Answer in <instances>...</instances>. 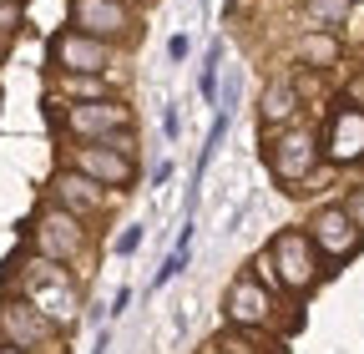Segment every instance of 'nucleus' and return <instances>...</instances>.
<instances>
[{
  "label": "nucleus",
  "instance_id": "393cba45",
  "mask_svg": "<svg viewBox=\"0 0 364 354\" xmlns=\"http://www.w3.org/2000/svg\"><path fill=\"white\" fill-rule=\"evenodd\" d=\"M344 213H349V218H354V223L364 228V188H354V193L344 198Z\"/></svg>",
  "mask_w": 364,
  "mask_h": 354
},
{
  "label": "nucleus",
  "instance_id": "bb28decb",
  "mask_svg": "<svg viewBox=\"0 0 364 354\" xmlns=\"http://www.w3.org/2000/svg\"><path fill=\"white\" fill-rule=\"evenodd\" d=\"M162 183H172V157L157 162V172H152V188H162Z\"/></svg>",
  "mask_w": 364,
  "mask_h": 354
},
{
  "label": "nucleus",
  "instance_id": "dca6fc26",
  "mask_svg": "<svg viewBox=\"0 0 364 354\" xmlns=\"http://www.w3.org/2000/svg\"><path fill=\"white\" fill-rule=\"evenodd\" d=\"M349 11H354V0H304V21H309L314 31H334V26H344Z\"/></svg>",
  "mask_w": 364,
  "mask_h": 354
},
{
  "label": "nucleus",
  "instance_id": "423d86ee",
  "mask_svg": "<svg viewBox=\"0 0 364 354\" xmlns=\"http://www.w3.org/2000/svg\"><path fill=\"white\" fill-rule=\"evenodd\" d=\"M268 258H273V269H279L284 294H309L324 279V258H318V248L309 243L304 228H279L268 238Z\"/></svg>",
  "mask_w": 364,
  "mask_h": 354
},
{
  "label": "nucleus",
  "instance_id": "4be33fe9",
  "mask_svg": "<svg viewBox=\"0 0 364 354\" xmlns=\"http://www.w3.org/2000/svg\"><path fill=\"white\" fill-rule=\"evenodd\" d=\"M142 238H147V228H142V223H127V228L117 233V243H112V248H117V258H132L136 248H142Z\"/></svg>",
  "mask_w": 364,
  "mask_h": 354
},
{
  "label": "nucleus",
  "instance_id": "f8f14e48",
  "mask_svg": "<svg viewBox=\"0 0 364 354\" xmlns=\"http://www.w3.org/2000/svg\"><path fill=\"white\" fill-rule=\"evenodd\" d=\"M318 152H324L334 167H354L364 157V107L339 102L324 122V137H318Z\"/></svg>",
  "mask_w": 364,
  "mask_h": 354
},
{
  "label": "nucleus",
  "instance_id": "4468645a",
  "mask_svg": "<svg viewBox=\"0 0 364 354\" xmlns=\"http://www.w3.org/2000/svg\"><path fill=\"white\" fill-rule=\"evenodd\" d=\"M117 97L112 76H91V71H51V86H46V102H102Z\"/></svg>",
  "mask_w": 364,
  "mask_h": 354
},
{
  "label": "nucleus",
  "instance_id": "7c9ffc66",
  "mask_svg": "<svg viewBox=\"0 0 364 354\" xmlns=\"http://www.w3.org/2000/svg\"><path fill=\"white\" fill-rule=\"evenodd\" d=\"M21 6H26V0H21Z\"/></svg>",
  "mask_w": 364,
  "mask_h": 354
},
{
  "label": "nucleus",
  "instance_id": "9b49d317",
  "mask_svg": "<svg viewBox=\"0 0 364 354\" xmlns=\"http://www.w3.org/2000/svg\"><path fill=\"white\" fill-rule=\"evenodd\" d=\"M117 66V46H107V41L86 36L76 26L56 31L51 36V71H91V76H107Z\"/></svg>",
  "mask_w": 364,
  "mask_h": 354
},
{
  "label": "nucleus",
  "instance_id": "a878e982",
  "mask_svg": "<svg viewBox=\"0 0 364 354\" xmlns=\"http://www.w3.org/2000/svg\"><path fill=\"white\" fill-rule=\"evenodd\" d=\"M167 56H172V61L188 56V36H172V41H167Z\"/></svg>",
  "mask_w": 364,
  "mask_h": 354
},
{
  "label": "nucleus",
  "instance_id": "f03ea898",
  "mask_svg": "<svg viewBox=\"0 0 364 354\" xmlns=\"http://www.w3.org/2000/svg\"><path fill=\"white\" fill-rule=\"evenodd\" d=\"M26 248L41 253V258H51V263L76 269V263H86V253H91V228L81 223V218H71L66 208L41 203L26 218Z\"/></svg>",
  "mask_w": 364,
  "mask_h": 354
},
{
  "label": "nucleus",
  "instance_id": "f3484780",
  "mask_svg": "<svg viewBox=\"0 0 364 354\" xmlns=\"http://www.w3.org/2000/svg\"><path fill=\"white\" fill-rule=\"evenodd\" d=\"M218 71H223V41H208V56H203V71H198V97L213 112H218Z\"/></svg>",
  "mask_w": 364,
  "mask_h": 354
},
{
  "label": "nucleus",
  "instance_id": "20e7f679",
  "mask_svg": "<svg viewBox=\"0 0 364 354\" xmlns=\"http://www.w3.org/2000/svg\"><path fill=\"white\" fill-rule=\"evenodd\" d=\"M318 137L309 127H273V132H263V162H268V172H273V183H284V188H299V183H309L314 177V167H318Z\"/></svg>",
  "mask_w": 364,
  "mask_h": 354
},
{
  "label": "nucleus",
  "instance_id": "5701e85b",
  "mask_svg": "<svg viewBox=\"0 0 364 354\" xmlns=\"http://www.w3.org/2000/svg\"><path fill=\"white\" fill-rule=\"evenodd\" d=\"M162 137H167V147L182 137V112H177V102H167V107H162Z\"/></svg>",
  "mask_w": 364,
  "mask_h": 354
},
{
  "label": "nucleus",
  "instance_id": "c85d7f7f",
  "mask_svg": "<svg viewBox=\"0 0 364 354\" xmlns=\"http://www.w3.org/2000/svg\"><path fill=\"white\" fill-rule=\"evenodd\" d=\"M6 56H11V41H0V66H6Z\"/></svg>",
  "mask_w": 364,
  "mask_h": 354
},
{
  "label": "nucleus",
  "instance_id": "b1692460",
  "mask_svg": "<svg viewBox=\"0 0 364 354\" xmlns=\"http://www.w3.org/2000/svg\"><path fill=\"white\" fill-rule=\"evenodd\" d=\"M132 299H136V294H132V289L122 284V289L112 294V309H107V314H112V319H122V314H127V309H132Z\"/></svg>",
  "mask_w": 364,
  "mask_h": 354
},
{
  "label": "nucleus",
  "instance_id": "2eb2a0df",
  "mask_svg": "<svg viewBox=\"0 0 364 354\" xmlns=\"http://www.w3.org/2000/svg\"><path fill=\"white\" fill-rule=\"evenodd\" d=\"M294 117H299V86L289 76H273L258 92V127L273 132V127H289Z\"/></svg>",
  "mask_w": 364,
  "mask_h": 354
},
{
  "label": "nucleus",
  "instance_id": "7ed1b4c3",
  "mask_svg": "<svg viewBox=\"0 0 364 354\" xmlns=\"http://www.w3.org/2000/svg\"><path fill=\"white\" fill-rule=\"evenodd\" d=\"M51 122L61 127V137L71 142H107L112 132L136 127L132 107L122 97H102V102H51Z\"/></svg>",
  "mask_w": 364,
  "mask_h": 354
},
{
  "label": "nucleus",
  "instance_id": "412c9836",
  "mask_svg": "<svg viewBox=\"0 0 364 354\" xmlns=\"http://www.w3.org/2000/svg\"><path fill=\"white\" fill-rule=\"evenodd\" d=\"M182 269H188V253H182V248H172L167 258H162V269H157V279H152V289H167Z\"/></svg>",
  "mask_w": 364,
  "mask_h": 354
},
{
  "label": "nucleus",
  "instance_id": "39448f33",
  "mask_svg": "<svg viewBox=\"0 0 364 354\" xmlns=\"http://www.w3.org/2000/svg\"><path fill=\"white\" fill-rule=\"evenodd\" d=\"M0 344L31 349V354H66V329L51 324L36 304L6 294V299H0Z\"/></svg>",
  "mask_w": 364,
  "mask_h": 354
},
{
  "label": "nucleus",
  "instance_id": "9d476101",
  "mask_svg": "<svg viewBox=\"0 0 364 354\" xmlns=\"http://www.w3.org/2000/svg\"><path fill=\"white\" fill-rule=\"evenodd\" d=\"M304 233H309V243L318 248V258H324V263H344V258H354V253L364 248V228L344 213V203L314 208Z\"/></svg>",
  "mask_w": 364,
  "mask_h": 354
},
{
  "label": "nucleus",
  "instance_id": "1a4fd4ad",
  "mask_svg": "<svg viewBox=\"0 0 364 354\" xmlns=\"http://www.w3.org/2000/svg\"><path fill=\"white\" fill-rule=\"evenodd\" d=\"M46 203L66 208L71 218H81V223L91 228V223H102V218H107V208H112V188L91 183L86 172H76V167L61 162L51 177H46Z\"/></svg>",
  "mask_w": 364,
  "mask_h": 354
},
{
  "label": "nucleus",
  "instance_id": "c756f323",
  "mask_svg": "<svg viewBox=\"0 0 364 354\" xmlns=\"http://www.w3.org/2000/svg\"><path fill=\"white\" fill-rule=\"evenodd\" d=\"M0 354H31V349H11V344H0Z\"/></svg>",
  "mask_w": 364,
  "mask_h": 354
},
{
  "label": "nucleus",
  "instance_id": "6ab92c4d",
  "mask_svg": "<svg viewBox=\"0 0 364 354\" xmlns=\"http://www.w3.org/2000/svg\"><path fill=\"white\" fill-rule=\"evenodd\" d=\"M248 274H253V279H258V284H263V289H268L273 299L284 294V284H279V269H273V258H268V248H258V253L248 258Z\"/></svg>",
  "mask_w": 364,
  "mask_h": 354
},
{
  "label": "nucleus",
  "instance_id": "cd10ccee",
  "mask_svg": "<svg viewBox=\"0 0 364 354\" xmlns=\"http://www.w3.org/2000/svg\"><path fill=\"white\" fill-rule=\"evenodd\" d=\"M91 354H112V329L97 334V344H91Z\"/></svg>",
  "mask_w": 364,
  "mask_h": 354
},
{
  "label": "nucleus",
  "instance_id": "6e6552de",
  "mask_svg": "<svg viewBox=\"0 0 364 354\" xmlns=\"http://www.w3.org/2000/svg\"><path fill=\"white\" fill-rule=\"evenodd\" d=\"M61 162L86 172L91 183H102L112 193H132V183H136V152H117L107 142H66Z\"/></svg>",
  "mask_w": 364,
  "mask_h": 354
},
{
  "label": "nucleus",
  "instance_id": "0eeeda50",
  "mask_svg": "<svg viewBox=\"0 0 364 354\" xmlns=\"http://www.w3.org/2000/svg\"><path fill=\"white\" fill-rule=\"evenodd\" d=\"M71 26L107 41V46L142 41V16H136L132 0H71Z\"/></svg>",
  "mask_w": 364,
  "mask_h": 354
},
{
  "label": "nucleus",
  "instance_id": "a211bd4d",
  "mask_svg": "<svg viewBox=\"0 0 364 354\" xmlns=\"http://www.w3.org/2000/svg\"><path fill=\"white\" fill-rule=\"evenodd\" d=\"M299 56H304V66H314V71H324V66H334V56H339V41H334L329 31H314V36H304V46H299Z\"/></svg>",
  "mask_w": 364,
  "mask_h": 354
},
{
  "label": "nucleus",
  "instance_id": "f257e3e1",
  "mask_svg": "<svg viewBox=\"0 0 364 354\" xmlns=\"http://www.w3.org/2000/svg\"><path fill=\"white\" fill-rule=\"evenodd\" d=\"M0 289L36 304L51 324H61L66 334L81 324V284H76V269H66V263H51V258H41L31 253L26 243L0 263Z\"/></svg>",
  "mask_w": 364,
  "mask_h": 354
},
{
  "label": "nucleus",
  "instance_id": "aec40b11",
  "mask_svg": "<svg viewBox=\"0 0 364 354\" xmlns=\"http://www.w3.org/2000/svg\"><path fill=\"white\" fill-rule=\"evenodd\" d=\"M21 26H26V6L21 0H0V41H11Z\"/></svg>",
  "mask_w": 364,
  "mask_h": 354
},
{
  "label": "nucleus",
  "instance_id": "ddd939ff",
  "mask_svg": "<svg viewBox=\"0 0 364 354\" xmlns=\"http://www.w3.org/2000/svg\"><path fill=\"white\" fill-rule=\"evenodd\" d=\"M273 299L253 274H238L233 284L223 289V319L228 324H238V329H268L273 324Z\"/></svg>",
  "mask_w": 364,
  "mask_h": 354
}]
</instances>
